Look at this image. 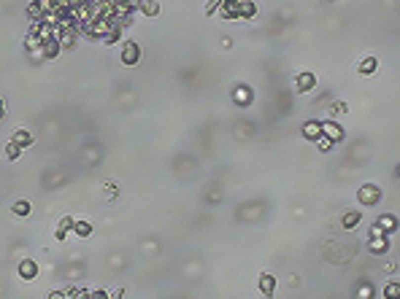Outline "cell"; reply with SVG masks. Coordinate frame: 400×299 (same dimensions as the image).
<instances>
[{"instance_id":"24","label":"cell","mask_w":400,"mask_h":299,"mask_svg":"<svg viewBox=\"0 0 400 299\" xmlns=\"http://www.w3.org/2000/svg\"><path fill=\"white\" fill-rule=\"evenodd\" d=\"M89 297H92V299H108L106 291H89Z\"/></svg>"},{"instance_id":"16","label":"cell","mask_w":400,"mask_h":299,"mask_svg":"<svg viewBox=\"0 0 400 299\" xmlns=\"http://www.w3.org/2000/svg\"><path fill=\"white\" fill-rule=\"evenodd\" d=\"M11 213H14V216H30L33 213V205L27 202V199H19V202L11 205Z\"/></svg>"},{"instance_id":"15","label":"cell","mask_w":400,"mask_h":299,"mask_svg":"<svg viewBox=\"0 0 400 299\" xmlns=\"http://www.w3.org/2000/svg\"><path fill=\"white\" fill-rule=\"evenodd\" d=\"M360 218H362V216H360V210H346L344 218H341V224H344V229H354L360 224Z\"/></svg>"},{"instance_id":"6","label":"cell","mask_w":400,"mask_h":299,"mask_svg":"<svg viewBox=\"0 0 400 299\" xmlns=\"http://www.w3.org/2000/svg\"><path fill=\"white\" fill-rule=\"evenodd\" d=\"M322 132L330 137L333 143H341L344 140V127L341 124H335V122H322Z\"/></svg>"},{"instance_id":"22","label":"cell","mask_w":400,"mask_h":299,"mask_svg":"<svg viewBox=\"0 0 400 299\" xmlns=\"http://www.w3.org/2000/svg\"><path fill=\"white\" fill-rule=\"evenodd\" d=\"M384 297H400V283H390V286H387Z\"/></svg>"},{"instance_id":"21","label":"cell","mask_w":400,"mask_h":299,"mask_svg":"<svg viewBox=\"0 0 400 299\" xmlns=\"http://www.w3.org/2000/svg\"><path fill=\"white\" fill-rule=\"evenodd\" d=\"M19 154H22V146H19V143H14V140H11L8 146H5V157H8V159H16Z\"/></svg>"},{"instance_id":"4","label":"cell","mask_w":400,"mask_h":299,"mask_svg":"<svg viewBox=\"0 0 400 299\" xmlns=\"http://www.w3.org/2000/svg\"><path fill=\"white\" fill-rule=\"evenodd\" d=\"M219 14L222 19H241V0H225Z\"/></svg>"},{"instance_id":"1","label":"cell","mask_w":400,"mask_h":299,"mask_svg":"<svg viewBox=\"0 0 400 299\" xmlns=\"http://www.w3.org/2000/svg\"><path fill=\"white\" fill-rule=\"evenodd\" d=\"M357 199L365 205V208H373V205H379V199H381V189L373 186V183H365V186L357 192Z\"/></svg>"},{"instance_id":"18","label":"cell","mask_w":400,"mask_h":299,"mask_svg":"<svg viewBox=\"0 0 400 299\" xmlns=\"http://www.w3.org/2000/svg\"><path fill=\"white\" fill-rule=\"evenodd\" d=\"M73 234H79V237H89V234H92V224H89V221H76Z\"/></svg>"},{"instance_id":"13","label":"cell","mask_w":400,"mask_h":299,"mask_svg":"<svg viewBox=\"0 0 400 299\" xmlns=\"http://www.w3.org/2000/svg\"><path fill=\"white\" fill-rule=\"evenodd\" d=\"M11 140H14V143H19L22 148H27V146H33V140H36V137H33V132H30V130H16Z\"/></svg>"},{"instance_id":"23","label":"cell","mask_w":400,"mask_h":299,"mask_svg":"<svg viewBox=\"0 0 400 299\" xmlns=\"http://www.w3.org/2000/svg\"><path fill=\"white\" fill-rule=\"evenodd\" d=\"M222 3H225V0H208V5H205V14H214V11H219Z\"/></svg>"},{"instance_id":"20","label":"cell","mask_w":400,"mask_h":299,"mask_svg":"<svg viewBox=\"0 0 400 299\" xmlns=\"http://www.w3.org/2000/svg\"><path fill=\"white\" fill-rule=\"evenodd\" d=\"M379 227H381V229H384V232H392V229H395V227H398V218H395V216H390V213H387V216H381V218H379Z\"/></svg>"},{"instance_id":"10","label":"cell","mask_w":400,"mask_h":299,"mask_svg":"<svg viewBox=\"0 0 400 299\" xmlns=\"http://www.w3.org/2000/svg\"><path fill=\"white\" fill-rule=\"evenodd\" d=\"M322 135V122H306L303 124V137L306 140H317Z\"/></svg>"},{"instance_id":"14","label":"cell","mask_w":400,"mask_h":299,"mask_svg":"<svg viewBox=\"0 0 400 299\" xmlns=\"http://www.w3.org/2000/svg\"><path fill=\"white\" fill-rule=\"evenodd\" d=\"M273 289H276V278H273V275H268V272H262V275H260V291H262L265 297H271Z\"/></svg>"},{"instance_id":"2","label":"cell","mask_w":400,"mask_h":299,"mask_svg":"<svg viewBox=\"0 0 400 299\" xmlns=\"http://www.w3.org/2000/svg\"><path fill=\"white\" fill-rule=\"evenodd\" d=\"M141 62V43L138 41H124L122 46V65L133 67Z\"/></svg>"},{"instance_id":"5","label":"cell","mask_w":400,"mask_h":299,"mask_svg":"<svg viewBox=\"0 0 400 299\" xmlns=\"http://www.w3.org/2000/svg\"><path fill=\"white\" fill-rule=\"evenodd\" d=\"M16 272H19L22 280H33V278L38 275V264L33 262V259H22L19 267H16Z\"/></svg>"},{"instance_id":"19","label":"cell","mask_w":400,"mask_h":299,"mask_svg":"<svg viewBox=\"0 0 400 299\" xmlns=\"http://www.w3.org/2000/svg\"><path fill=\"white\" fill-rule=\"evenodd\" d=\"M141 14L157 16V14H160V3H157V0H144V5H141Z\"/></svg>"},{"instance_id":"8","label":"cell","mask_w":400,"mask_h":299,"mask_svg":"<svg viewBox=\"0 0 400 299\" xmlns=\"http://www.w3.org/2000/svg\"><path fill=\"white\" fill-rule=\"evenodd\" d=\"M368 248L373 251V254H387V251H390V240H387V234H370Z\"/></svg>"},{"instance_id":"11","label":"cell","mask_w":400,"mask_h":299,"mask_svg":"<svg viewBox=\"0 0 400 299\" xmlns=\"http://www.w3.org/2000/svg\"><path fill=\"white\" fill-rule=\"evenodd\" d=\"M62 51V43H60V38H51V41L43 43V60H54L57 54Z\"/></svg>"},{"instance_id":"12","label":"cell","mask_w":400,"mask_h":299,"mask_svg":"<svg viewBox=\"0 0 400 299\" xmlns=\"http://www.w3.org/2000/svg\"><path fill=\"white\" fill-rule=\"evenodd\" d=\"M357 70L362 73V76H370V73L379 70V60H376V57H365V60L357 65Z\"/></svg>"},{"instance_id":"7","label":"cell","mask_w":400,"mask_h":299,"mask_svg":"<svg viewBox=\"0 0 400 299\" xmlns=\"http://www.w3.org/2000/svg\"><path fill=\"white\" fill-rule=\"evenodd\" d=\"M314 86H317V76H314V73H300V76L295 78V89H298L300 95L303 92H311Z\"/></svg>"},{"instance_id":"17","label":"cell","mask_w":400,"mask_h":299,"mask_svg":"<svg viewBox=\"0 0 400 299\" xmlns=\"http://www.w3.org/2000/svg\"><path fill=\"white\" fill-rule=\"evenodd\" d=\"M254 14H257L254 0H241V19H251Z\"/></svg>"},{"instance_id":"9","label":"cell","mask_w":400,"mask_h":299,"mask_svg":"<svg viewBox=\"0 0 400 299\" xmlns=\"http://www.w3.org/2000/svg\"><path fill=\"white\" fill-rule=\"evenodd\" d=\"M73 227H76V218H73V216H62L60 224H57V234H54V237L57 240H65V234L71 232Z\"/></svg>"},{"instance_id":"3","label":"cell","mask_w":400,"mask_h":299,"mask_svg":"<svg viewBox=\"0 0 400 299\" xmlns=\"http://www.w3.org/2000/svg\"><path fill=\"white\" fill-rule=\"evenodd\" d=\"M79 35L81 33L76 30V27H60V33H57V38H60V43H62V49H73L79 41Z\"/></svg>"}]
</instances>
